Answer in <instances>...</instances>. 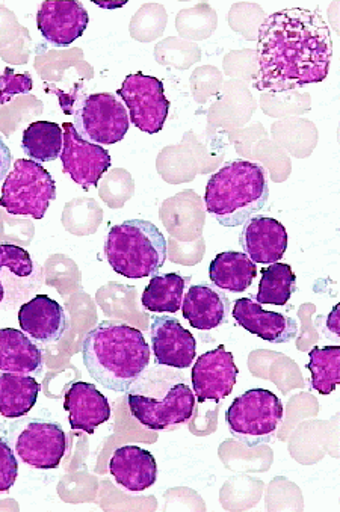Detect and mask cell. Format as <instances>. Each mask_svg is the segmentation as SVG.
Segmentation results:
<instances>
[{
  "mask_svg": "<svg viewBox=\"0 0 340 512\" xmlns=\"http://www.w3.org/2000/svg\"><path fill=\"white\" fill-rule=\"evenodd\" d=\"M333 58L330 28L319 10L286 8L263 20L254 87L285 93L327 79Z\"/></svg>",
  "mask_w": 340,
  "mask_h": 512,
  "instance_id": "1",
  "label": "cell"
},
{
  "mask_svg": "<svg viewBox=\"0 0 340 512\" xmlns=\"http://www.w3.org/2000/svg\"><path fill=\"white\" fill-rule=\"evenodd\" d=\"M150 354L144 334L124 322H102L82 343L88 374L112 392H127L149 368Z\"/></svg>",
  "mask_w": 340,
  "mask_h": 512,
  "instance_id": "2",
  "label": "cell"
},
{
  "mask_svg": "<svg viewBox=\"0 0 340 512\" xmlns=\"http://www.w3.org/2000/svg\"><path fill=\"white\" fill-rule=\"evenodd\" d=\"M195 402L185 375L167 366L146 369L127 389L130 413L152 431L188 422Z\"/></svg>",
  "mask_w": 340,
  "mask_h": 512,
  "instance_id": "3",
  "label": "cell"
},
{
  "mask_svg": "<svg viewBox=\"0 0 340 512\" xmlns=\"http://www.w3.org/2000/svg\"><path fill=\"white\" fill-rule=\"evenodd\" d=\"M269 197L265 168L248 161L224 165L209 179L204 203L224 227H239L265 207Z\"/></svg>",
  "mask_w": 340,
  "mask_h": 512,
  "instance_id": "4",
  "label": "cell"
},
{
  "mask_svg": "<svg viewBox=\"0 0 340 512\" xmlns=\"http://www.w3.org/2000/svg\"><path fill=\"white\" fill-rule=\"evenodd\" d=\"M105 256L111 268L123 277H152L167 260V239L150 221L129 219L109 230Z\"/></svg>",
  "mask_w": 340,
  "mask_h": 512,
  "instance_id": "5",
  "label": "cell"
},
{
  "mask_svg": "<svg viewBox=\"0 0 340 512\" xmlns=\"http://www.w3.org/2000/svg\"><path fill=\"white\" fill-rule=\"evenodd\" d=\"M285 410L276 393L266 389H251L242 393L230 405L227 426L238 442L256 448L271 442L282 425Z\"/></svg>",
  "mask_w": 340,
  "mask_h": 512,
  "instance_id": "6",
  "label": "cell"
},
{
  "mask_svg": "<svg viewBox=\"0 0 340 512\" xmlns=\"http://www.w3.org/2000/svg\"><path fill=\"white\" fill-rule=\"evenodd\" d=\"M55 198L56 183L52 174L38 162L19 159L5 177L0 207L10 215L43 219Z\"/></svg>",
  "mask_w": 340,
  "mask_h": 512,
  "instance_id": "7",
  "label": "cell"
},
{
  "mask_svg": "<svg viewBox=\"0 0 340 512\" xmlns=\"http://www.w3.org/2000/svg\"><path fill=\"white\" fill-rule=\"evenodd\" d=\"M72 114H75L72 124L76 132L93 144H117L123 141L130 126L126 106L114 94L85 96Z\"/></svg>",
  "mask_w": 340,
  "mask_h": 512,
  "instance_id": "8",
  "label": "cell"
},
{
  "mask_svg": "<svg viewBox=\"0 0 340 512\" xmlns=\"http://www.w3.org/2000/svg\"><path fill=\"white\" fill-rule=\"evenodd\" d=\"M118 96L129 112L133 126L149 135L161 132L170 112V100L165 97L164 84L158 78L135 73L124 79Z\"/></svg>",
  "mask_w": 340,
  "mask_h": 512,
  "instance_id": "9",
  "label": "cell"
},
{
  "mask_svg": "<svg viewBox=\"0 0 340 512\" xmlns=\"http://www.w3.org/2000/svg\"><path fill=\"white\" fill-rule=\"evenodd\" d=\"M14 434V454L34 469H56L67 452V435L49 420H26Z\"/></svg>",
  "mask_w": 340,
  "mask_h": 512,
  "instance_id": "10",
  "label": "cell"
},
{
  "mask_svg": "<svg viewBox=\"0 0 340 512\" xmlns=\"http://www.w3.org/2000/svg\"><path fill=\"white\" fill-rule=\"evenodd\" d=\"M43 284V271L19 245L0 241V309H11Z\"/></svg>",
  "mask_w": 340,
  "mask_h": 512,
  "instance_id": "11",
  "label": "cell"
},
{
  "mask_svg": "<svg viewBox=\"0 0 340 512\" xmlns=\"http://www.w3.org/2000/svg\"><path fill=\"white\" fill-rule=\"evenodd\" d=\"M64 145H62L61 162L64 173L72 177L82 189L97 186L103 174L111 168L112 159L108 150L102 145L85 141L72 123L62 124Z\"/></svg>",
  "mask_w": 340,
  "mask_h": 512,
  "instance_id": "12",
  "label": "cell"
},
{
  "mask_svg": "<svg viewBox=\"0 0 340 512\" xmlns=\"http://www.w3.org/2000/svg\"><path fill=\"white\" fill-rule=\"evenodd\" d=\"M239 369L232 352L223 345L201 354L192 368V392L195 401L221 402L230 396L238 380Z\"/></svg>",
  "mask_w": 340,
  "mask_h": 512,
  "instance_id": "13",
  "label": "cell"
},
{
  "mask_svg": "<svg viewBox=\"0 0 340 512\" xmlns=\"http://www.w3.org/2000/svg\"><path fill=\"white\" fill-rule=\"evenodd\" d=\"M90 16L76 0H46L37 13V28L47 43L67 47L87 31Z\"/></svg>",
  "mask_w": 340,
  "mask_h": 512,
  "instance_id": "14",
  "label": "cell"
},
{
  "mask_svg": "<svg viewBox=\"0 0 340 512\" xmlns=\"http://www.w3.org/2000/svg\"><path fill=\"white\" fill-rule=\"evenodd\" d=\"M156 364L173 369H188L197 355V340L179 319L155 316L150 327Z\"/></svg>",
  "mask_w": 340,
  "mask_h": 512,
  "instance_id": "15",
  "label": "cell"
},
{
  "mask_svg": "<svg viewBox=\"0 0 340 512\" xmlns=\"http://www.w3.org/2000/svg\"><path fill=\"white\" fill-rule=\"evenodd\" d=\"M241 247L254 263L272 265L280 262L288 250V232L280 221L268 216L248 219L242 230Z\"/></svg>",
  "mask_w": 340,
  "mask_h": 512,
  "instance_id": "16",
  "label": "cell"
},
{
  "mask_svg": "<svg viewBox=\"0 0 340 512\" xmlns=\"http://www.w3.org/2000/svg\"><path fill=\"white\" fill-rule=\"evenodd\" d=\"M233 318L248 333L260 337L269 343H286L298 333V324L294 318L282 313L263 310L259 303L251 298H239L233 303Z\"/></svg>",
  "mask_w": 340,
  "mask_h": 512,
  "instance_id": "17",
  "label": "cell"
},
{
  "mask_svg": "<svg viewBox=\"0 0 340 512\" xmlns=\"http://www.w3.org/2000/svg\"><path fill=\"white\" fill-rule=\"evenodd\" d=\"M23 333L38 343H55L62 339L68 327L64 307L47 295H37L19 310Z\"/></svg>",
  "mask_w": 340,
  "mask_h": 512,
  "instance_id": "18",
  "label": "cell"
},
{
  "mask_svg": "<svg viewBox=\"0 0 340 512\" xmlns=\"http://www.w3.org/2000/svg\"><path fill=\"white\" fill-rule=\"evenodd\" d=\"M64 408L73 431H84L87 434H94L111 417L108 398L94 384L84 381L68 387L64 396Z\"/></svg>",
  "mask_w": 340,
  "mask_h": 512,
  "instance_id": "19",
  "label": "cell"
},
{
  "mask_svg": "<svg viewBox=\"0 0 340 512\" xmlns=\"http://www.w3.org/2000/svg\"><path fill=\"white\" fill-rule=\"evenodd\" d=\"M109 473L127 491L147 490L158 479V463L153 454L138 446L118 448L109 461Z\"/></svg>",
  "mask_w": 340,
  "mask_h": 512,
  "instance_id": "20",
  "label": "cell"
},
{
  "mask_svg": "<svg viewBox=\"0 0 340 512\" xmlns=\"http://www.w3.org/2000/svg\"><path fill=\"white\" fill-rule=\"evenodd\" d=\"M182 315L195 330L211 331L226 324L230 316V303L214 287L195 284L183 297Z\"/></svg>",
  "mask_w": 340,
  "mask_h": 512,
  "instance_id": "21",
  "label": "cell"
},
{
  "mask_svg": "<svg viewBox=\"0 0 340 512\" xmlns=\"http://www.w3.org/2000/svg\"><path fill=\"white\" fill-rule=\"evenodd\" d=\"M43 352L23 331L0 328V371L38 377L43 372Z\"/></svg>",
  "mask_w": 340,
  "mask_h": 512,
  "instance_id": "22",
  "label": "cell"
},
{
  "mask_svg": "<svg viewBox=\"0 0 340 512\" xmlns=\"http://www.w3.org/2000/svg\"><path fill=\"white\" fill-rule=\"evenodd\" d=\"M41 386L31 375L0 371V416L19 419L37 404Z\"/></svg>",
  "mask_w": 340,
  "mask_h": 512,
  "instance_id": "23",
  "label": "cell"
},
{
  "mask_svg": "<svg viewBox=\"0 0 340 512\" xmlns=\"http://www.w3.org/2000/svg\"><path fill=\"white\" fill-rule=\"evenodd\" d=\"M257 266L250 257L239 251L218 254L209 266V277L218 289L241 294L253 284Z\"/></svg>",
  "mask_w": 340,
  "mask_h": 512,
  "instance_id": "24",
  "label": "cell"
},
{
  "mask_svg": "<svg viewBox=\"0 0 340 512\" xmlns=\"http://www.w3.org/2000/svg\"><path fill=\"white\" fill-rule=\"evenodd\" d=\"M189 278L182 277L176 272L171 274L155 275L144 289V309L155 313H177L182 309L185 287Z\"/></svg>",
  "mask_w": 340,
  "mask_h": 512,
  "instance_id": "25",
  "label": "cell"
},
{
  "mask_svg": "<svg viewBox=\"0 0 340 512\" xmlns=\"http://www.w3.org/2000/svg\"><path fill=\"white\" fill-rule=\"evenodd\" d=\"M64 133L52 121H35L23 132L22 150L35 162H52L61 156Z\"/></svg>",
  "mask_w": 340,
  "mask_h": 512,
  "instance_id": "26",
  "label": "cell"
},
{
  "mask_svg": "<svg viewBox=\"0 0 340 512\" xmlns=\"http://www.w3.org/2000/svg\"><path fill=\"white\" fill-rule=\"evenodd\" d=\"M297 289V277L288 263H272L262 269L256 301L268 306H286Z\"/></svg>",
  "mask_w": 340,
  "mask_h": 512,
  "instance_id": "27",
  "label": "cell"
},
{
  "mask_svg": "<svg viewBox=\"0 0 340 512\" xmlns=\"http://www.w3.org/2000/svg\"><path fill=\"white\" fill-rule=\"evenodd\" d=\"M309 358L306 368L312 374L310 384L319 395H330L340 384V346H315Z\"/></svg>",
  "mask_w": 340,
  "mask_h": 512,
  "instance_id": "28",
  "label": "cell"
},
{
  "mask_svg": "<svg viewBox=\"0 0 340 512\" xmlns=\"http://www.w3.org/2000/svg\"><path fill=\"white\" fill-rule=\"evenodd\" d=\"M34 82L31 75H16L13 68H5L4 75H0V105L11 102L17 94L31 93Z\"/></svg>",
  "mask_w": 340,
  "mask_h": 512,
  "instance_id": "29",
  "label": "cell"
},
{
  "mask_svg": "<svg viewBox=\"0 0 340 512\" xmlns=\"http://www.w3.org/2000/svg\"><path fill=\"white\" fill-rule=\"evenodd\" d=\"M19 475V463L11 446L0 438V494L14 487Z\"/></svg>",
  "mask_w": 340,
  "mask_h": 512,
  "instance_id": "30",
  "label": "cell"
},
{
  "mask_svg": "<svg viewBox=\"0 0 340 512\" xmlns=\"http://www.w3.org/2000/svg\"><path fill=\"white\" fill-rule=\"evenodd\" d=\"M11 164H13V155L8 145L0 138V180H4L10 173Z\"/></svg>",
  "mask_w": 340,
  "mask_h": 512,
  "instance_id": "31",
  "label": "cell"
},
{
  "mask_svg": "<svg viewBox=\"0 0 340 512\" xmlns=\"http://www.w3.org/2000/svg\"><path fill=\"white\" fill-rule=\"evenodd\" d=\"M340 306H336L327 318V327L331 333L340 336Z\"/></svg>",
  "mask_w": 340,
  "mask_h": 512,
  "instance_id": "32",
  "label": "cell"
}]
</instances>
